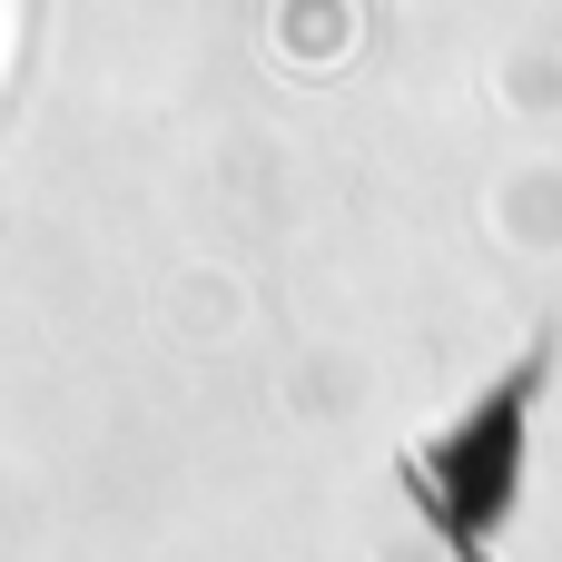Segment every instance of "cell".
I'll list each match as a JSON object with an SVG mask.
<instances>
[{
  "label": "cell",
  "mask_w": 562,
  "mask_h": 562,
  "mask_svg": "<svg viewBox=\"0 0 562 562\" xmlns=\"http://www.w3.org/2000/svg\"><path fill=\"white\" fill-rule=\"evenodd\" d=\"M543 375H553V336H533L494 395H474L445 435L405 445V464H395L405 494L425 504V524L445 533L454 562H504L494 533H504V514H514V494H524V415H533V385H543Z\"/></svg>",
  "instance_id": "6da1fadb"
}]
</instances>
